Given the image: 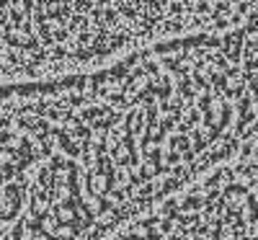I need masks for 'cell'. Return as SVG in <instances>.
Returning <instances> with one entry per match:
<instances>
[{
  "label": "cell",
  "mask_w": 258,
  "mask_h": 240,
  "mask_svg": "<svg viewBox=\"0 0 258 240\" xmlns=\"http://www.w3.org/2000/svg\"><path fill=\"white\" fill-rule=\"evenodd\" d=\"M214 3L0 6V85L116 57L121 49L207 31Z\"/></svg>",
  "instance_id": "cell-1"
}]
</instances>
